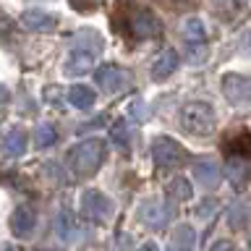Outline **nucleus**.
Returning <instances> with one entry per match:
<instances>
[{"label":"nucleus","instance_id":"1","mask_svg":"<svg viewBox=\"0 0 251 251\" xmlns=\"http://www.w3.org/2000/svg\"><path fill=\"white\" fill-rule=\"evenodd\" d=\"M102 162H105V141L100 139H84L68 152V168L76 176H94Z\"/></svg>","mask_w":251,"mask_h":251},{"label":"nucleus","instance_id":"2","mask_svg":"<svg viewBox=\"0 0 251 251\" xmlns=\"http://www.w3.org/2000/svg\"><path fill=\"white\" fill-rule=\"evenodd\" d=\"M178 123L186 133H194V136H209L215 131L217 115L215 107L209 102H186L178 113Z\"/></svg>","mask_w":251,"mask_h":251},{"label":"nucleus","instance_id":"3","mask_svg":"<svg viewBox=\"0 0 251 251\" xmlns=\"http://www.w3.org/2000/svg\"><path fill=\"white\" fill-rule=\"evenodd\" d=\"M81 215L94 225H105L115 215V204L110 196H105L97 188H84L81 194Z\"/></svg>","mask_w":251,"mask_h":251},{"label":"nucleus","instance_id":"4","mask_svg":"<svg viewBox=\"0 0 251 251\" xmlns=\"http://www.w3.org/2000/svg\"><path fill=\"white\" fill-rule=\"evenodd\" d=\"M94 81L100 84L102 92L121 94V92H126V89L133 86V74L126 71V68H121V66H115V63H102V66L94 71Z\"/></svg>","mask_w":251,"mask_h":251},{"label":"nucleus","instance_id":"5","mask_svg":"<svg viewBox=\"0 0 251 251\" xmlns=\"http://www.w3.org/2000/svg\"><path fill=\"white\" fill-rule=\"evenodd\" d=\"M126 31H128L131 39H149V37L160 34V21H157V16L149 11V8H136V11L128 16Z\"/></svg>","mask_w":251,"mask_h":251},{"label":"nucleus","instance_id":"6","mask_svg":"<svg viewBox=\"0 0 251 251\" xmlns=\"http://www.w3.org/2000/svg\"><path fill=\"white\" fill-rule=\"evenodd\" d=\"M152 157H154L157 168H178V165L186 160V152L176 139L160 136V139L152 141Z\"/></svg>","mask_w":251,"mask_h":251},{"label":"nucleus","instance_id":"7","mask_svg":"<svg viewBox=\"0 0 251 251\" xmlns=\"http://www.w3.org/2000/svg\"><path fill=\"white\" fill-rule=\"evenodd\" d=\"M223 94L235 107H251V76L227 74L223 78Z\"/></svg>","mask_w":251,"mask_h":251},{"label":"nucleus","instance_id":"8","mask_svg":"<svg viewBox=\"0 0 251 251\" xmlns=\"http://www.w3.org/2000/svg\"><path fill=\"white\" fill-rule=\"evenodd\" d=\"M97 50L100 47H84V45H74V50L68 52L66 58V74L68 76H84L89 74L92 66H94V58H97Z\"/></svg>","mask_w":251,"mask_h":251},{"label":"nucleus","instance_id":"9","mask_svg":"<svg viewBox=\"0 0 251 251\" xmlns=\"http://www.w3.org/2000/svg\"><path fill=\"white\" fill-rule=\"evenodd\" d=\"M139 220L147 223L149 227H165L173 220V209L162 199H147L139 207Z\"/></svg>","mask_w":251,"mask_h":251},{"label":"nucleus","instance_id":"10","mask_svg":"<svg viewBox=\"0 0 251 251\" xmlns=\"http://www.w3.org/2000/svg\"><path fill=\"white\" fill-rule=\"evenodd\" d=\"M225 176H227V180H230L235 188H238V191H243L246 183H249V176H251V168H249L246 157H243V154H230V157H227Z\"/></svg>","mask_w":251,"mask_h":251},{"label":"nucleus","instance_id":"11","mask_svg":"<svg viewBox=\"0 0 251 251\" xmlns=\"http://www.w3.org/2000/svg\"><path fill=\"white\" fill-rule=\"evenodd\" d=\"M194 178L199 180L204 188H217L220 183V165L212 157H199L194 160Z\"/></svg>","mask_w":251,"mask_h":251},{"label":"nucleus","instance_id":"12","mask_svg":"<svg viewBox=\"0 0 251 251\" xmlns=\"http://www.w3.org/2000/svg\"><path fill=\"white\" fill-rule=\"evenodd\" d=\"M19 21H21L24 29H29V31H42V34L58 29V19H55L52 13H45V11H24Z\"/></svg>","mask_w":251,"mask_h":251},{"label":"nucleus","instance_id":"13","mask_svg":"<svg viewBox=\"0 0 251 251\" xmlns=\"http://www.w3.org/2000/svg\"><path fill=\"white\" fill-rule=\"evenodd\" d=\"M178 63H180V60H178V52L173 50V47L162 50V52L154 58V63H152V78H154V81H165L168 76L176 74Z\"/></svg>","mask_w":251,"mask_h":251},{"label":"nucleus","instance_id":"14","mask_svg":"<svg viewBox=\"0 0 251 251\" xmlns=\"http://www.w3.org/2000/svg\"><path fill=\"white\" fill-rule=\"evenodd\" d=\"M34 227H37L34 209L19 207V209L11 215V230H13V235H19V238H29V235L34 233Z\"/></svg>","mask_w":251,"mask_h":251},{"label":"nucleus","instance_id":"15","mask_svg":"<svg viewBox=\"0 0 251 251\" xmlns=\"http://www.w3.org/2000/svg\"><path fill=\"white\" fill-rule=\"evenodd\" d=\"M180 34H183L188 47H204V42H207V29H204V24L196 19V16L183 19V24H180Z\"/></svg>","mask_w":251,"mask_h":251},{"label":"nucleus","instance_id":"16","mask_svg":"<svg viewBox=\"0 0 251 251\" xmlns=\"http://www.w3.org/2000/svg\"><path fill=\"white\" fill-rule=\"evenodd\" d=\"M94 100H97V94H94L92 86H84V84H76L68 89V102L78 110H92Z\"/></svg>","mask_w":251,"mask_h":251},{"label":"nucleus","instance_id":"17","mask_svg":"<svg viewBox=\"0 0 251 251\" xmlns=\"http://www.w3.org/2000/svg\"><path fill=\"white\" fill-rule=\"evenodd\" d=\"M55 233H58V238L63 243H71L76 238V223H74V215L68 209H60L55 215Z\"/></svg>","mask_w":251,"mask_h":251},{"label":"nucleus","instance_id":"18","mask_svg":"<svg viewBox=\"0 0 251 251\" xmlns=\"http://www.w3.org/2000/svg\"><path fill=\"white\" fill-rule=\"evenodd\" d=\"M3 152L8 157H21L24 152H26V133H24L21 128L8 131L5 139H3Z\"/></svg>","mask_w":251,"mask_h":251},{"label":"nucleus","instance_id":"19","mask_svg":"<svg viewBox=\"0 0 251 251\" xmlns=\"http://www.w3.org/2000/svg\"><path fill=\"white\" fill-rule=\"evenodd\" d=\"M168 194L176 201H188L194 196V188H191V183H188V178H173L170 186H168Z\"/></svg>","mask_w":251,"mask_h":251},{"label":"nucleus","instance_id":"20","mask_svg":"<svg viewBox=\"0 0 251 251\" xmlns=\"http://www.w3.org/2000/svg\"><path fill=\"white\" fill-rule=\"evenodd\" d=\"M55 141H58V131H55V126H50V123L37 126V131H34V144H37L39 149L52 147Z\"/></svg>","mask_w":251,"mask_h":251},{"label":"nucleus","instance_id":"21","mask_svg":"<svg viewBox=\"0 0 251 251\" xmlns=\"http://www.w3.org/2000/svg\"><path fill=\"white\" fill-rule=\"evenodd\" d=\"M110 139H113L118 147H128L131 144V126L126 121H115L113 128H110Z\"/></svg>","mask_w":251,"mask_h":251},{"label":"nucleus","instance_id":"22","mask_svg":"<svg viewBox=\"0 0 251 251\" xmlns=\"http://www.w3.org/2000/svg\"><path fill=\"white\" fill-rule=\"evenodd\" d=\"M173 241H176L178 246H183V249L191 251V246L196 243V233H194V227H191V225H180V227H176V233H173Z\"/></svg>","mask_w":251,"mask_h":251},{"label":"nucleus","instance_id":"23","mask_svg":"<svg viewBox=\"0 0 251 251\" xmlns=\"http://www.w3.org/2000/svg\"><path fill=\"white\" fill-rule=\"evenodd\" d=\"M131 115L136 118V121H144V118H147V105L141 100H133L131 102Z\"/></svg>","mask_w":251,"mask_h":251},{"label":"nucleus","instance_id":"24","mask_svg":"<svg viewBox=\"0 0 251 251\" xmlns=\"http://www.w3.org/2000/svg\"><path fill=\"white\" fill-rule=\"evenodd\" d=\"M209 251H233V243L230 241H215V243H212V246H209Z\"/></svg>","mask_w":251,"mask_h":251},{"label":"nucleus","instance_id":"25","mask_svg":"<svg viewBox=\"0 0 251 251\" xmlns=\"http://www.w3.org/2000/svg\"><path fill=\"white\" fill-rule=\"evenodd\" d=\"M215 207H217L215 201H201V207H199V215H201V217H209L212 212H215Z\"/></svg>","mask_w":251,"mask_h":251},{"label":"nucleus","instance_id":"26","mask_svg":"<svg viewBox=\"0 0 251 251\" xmlns=\"http://www.w3.org/2000/svg\"><path fill=\"white\" fill-rule=\"evenodd\" d=\"M8 100H11V89L5 84H0V105H8Z\"/></svg>","mask_w":251,"mask_h":251},{"label":"nucleus","instance_id":"27","mask_svg":"<svg viewBox=\"0 0 251 251\" xmlns=\"http://www.w3.org/2000/svg\"><path fill=\"white\" fill-rule=\"evenodd\" d=\"M0 251H16V246H11V243H0Z\"/></svg>","mask_w":251,"mask_h":251},{"label":"nucleus","instance_id":"28","mask_svg":"<svg viewBox=\"0 0 251 251\" xmlns=\"http://www.w3.org/2000/svg\"><path fill=\"white\" fill-rule=\"evenodd\" d=\"M141 251H160V249H157V246H154V243H147V246H144V249H141Z\"/></svg>","mask_w":251,"mask_h":251},{"label":"nucleus","instance_id":"29","mask_svg":"<svg viewBox=\"0 0 251 251\" xmlns=\"http://www.w3.org/2000/svg\"><path fill=\"white\" fill-rule=\"evenodd\" d=\"M176 251H188V249H176Z\"/></svg>","mask_w":251,"mask_h":251},{"label":"nucleus","instance_id":"30","mask_svg":"<svg viewBox=\"0 0 251 251\" xmlns=\"http://www.w3.org/2000/svg\"><path fill=\"white\" fill-rule=\"evenodd\" d=\"M249 249H251V243H249Z\"/></svg>","mask_w":251,"mask_h":251}]
</instances>
